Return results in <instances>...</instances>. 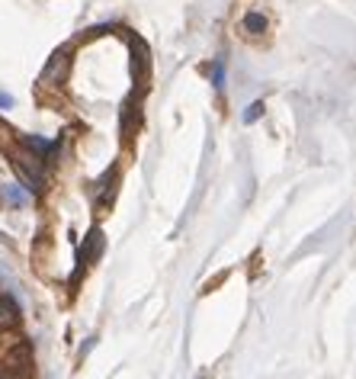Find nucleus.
I'll return each mask as SVG.
<instances>
[{
  "label": "nucleus",
  "mask_w": 356,
  "mask_h": 379,
  "mask_svg": "<svg viewBox=\"0 0 356 379\" xmlns=\"http://www.w3.org/2000/svg\"><path fill=\"white\" fill-rule=\"evenodd\" d=\"M241 26H244L247 36H263V32H266V16H263V13L253 10V13H247L244 23H241Z\"/></svg>",
  "instance_id": "2"
},
{
  "label": "nucleus",
  "mask_w": 356,
  "mask_h": 379,
  "mask_svg": "<svg viewBox=\"0 0 356 379\" xmlns=\"http://www.w3.org/2000/svg\"><path fill=\"white\" fill-rule=\"evenodd\" d=\"M260 113H263V103H251V106H247V113H244V122H253Z\"/></svg>",
  "instance_id": "4"
},
{
  "label": "nucleus",
  "mask_w": 356,
  "mask_h": 379,
  "mask_svg": "<svg viewBox=\"0 0 356 379\" xmlns=\"http://www.w3.org/2000/svg\"><path fill=\"white\" fill-rule=\"evenodd\" d=\"M4 196H7L14 206H23V203H26V193L16 190V186H7V190H4Z\"/></svg>",
  "instance_id": "3"
},
{
  "label": "nucleus",
  "mask_w": 356,
  "mask_h": 379,
  "mask_svg": "<svg viewBox=\"0 0 356 379\" xmlns=\"http://www.w3.org/2000/svg\"><path fill=\"white\" fill-rule=\"evenodd\" d=\"M10 103H14V100H10V96H7V94H4V90H0V109H7V106H10Z\"/></svg>",
  "instance_id": "5"
},
{
  "label": "nucleus",
  "mask_w": 356,
  "mask_h": 379,
  "mask_svg": "<svg viewBox=\"0 0 356 379\" xmlns=\"http://www.w3.org/2000/svg\"><path fill=\"white\" fill-rule=\"evenodd\" d=\"M16 321H20V312H16V305L7 299V295H0V328H14Z\"/></svg>",
  "instance_id": "1"
}]
</instances>
